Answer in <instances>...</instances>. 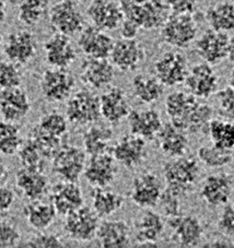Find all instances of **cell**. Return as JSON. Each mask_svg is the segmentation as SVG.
Returning a JSON list of instances; mask_svg holds the SVG:
<instances>
[{
    "mask_svg": "<svg viewBox=\"0 0 234 248\" xmlns=\"http://www.w3.org/2000/svg\"><path fill=\"white\" fill-rule=\"evenodd\" d=\"M207 135L211 143L225 150L234 149V123L223 119L212 118L208 125Z\"/></svg>",
    "mask_w": 234,
    "mask_h": 248,
    "instance_id": "74e56055",
    "label": "cell"
},
{
    "mask_svg": "<svg viewBox=\"0 0 234 248\" xmlns=\"http://www.w3.org/2000/svg\"><path fill=\"white\" fill-rule=\"evenodd\" d=\"M7 173V168H6V164L3 160L1 159V156H0V178H2L5 176Z\"/></svg>",
    "mask_w": 234,
    "mask_h": 248,
    "instance_id": "9f6ffc18",
    "label": "cell"
},
{
    "mask_svg": "<svg viewBox=\"0 0 234 248\" xmlns=\"http://www.w3.org/2000/svg\"><path fill=\"white\" fill-rule=\"evenodd\" d=\"M3 52L8 61L16 66L27 65L36 55V38L29 30H16L8 35L3 44Z\"/></svg>",
    "mask_w": 234,
    "mask_h": 248,
    "instance_id": "5bb4252c",
    "label": "cell"
},
{
    "mask_svg": "<svg viewBox=\"0 0 234 248\" xmlns=\"http://www.w3.org/2000/svg\"><path fill=\"white\" fill-rule=\"evenodd\" d=\"M52 203L58 215L67 216L83 206V195L76 182L62 181L53 187Z\"/></svg>",
    "mask_w": 234,
    "mask_h": 248,
    "instance_id": "f546056e",
    "label": "cell"
},
{
    "mask_svg": "<svg viewBox=\"0 0 234 248\" xmlns=\"http://www.w3.org/2000/svg\"><path fill=\"white\" fill-rule=\"evenodd\" d=\"M184 83L191 95L198 100H207L218 91L219 77L211 65L201 62L196 63L188 70Z\"/></svg>",
    "mask_w": 234,
    "mask_h": 248,
    "instance_id": "7c38bea8",
    "label": "cell"
},
{
    "mask_svg": "<svg viewBox=\"0 0 234 248\" xmlns=\"http://www.w3.org/2000/svg\"><path fill=\"white\" fill-rule=\"evenodd\" d=\"M218 229L229 238L234 239V202L227 203L218 220Z\"/></svg>",
    "mask_w": 234,
    "mask_h": 248,
    "instance_id": "7dc6e473",
    "label": "cell"
},
{
    "mask_svg": "<svg viewBox=\"0 0 234 248\" xmlns=\"http://www.w3.org/2000/svg\"><path fill=\"white\" fill-rule=\"evenodd\" d=\"M155 76L163 87L173 88L185 82L188 74L187 59L177 50L164 53L153 65Z\"/></svg>",
    "mask_w": 234,
    "mask_h": 248,
    "instance_id": "30bf717a",
    "label": "cell"
},
{
    "mask_svg": "<svg viewBox=\"0 0 234 248\" xmlns=\"http://www.w3.org/2000/svg\"><path fill=\"white\" fill-rule=\"evenodd\" d=\"M203 246H208V247H232V246H234V244L232 242L225 241V239H216V241L208 243Z\"/></svg>",
    "mask_w": 234,
    "mask_h": 248,
    "instance_id": "f5cc1de1",
    "label": "cell"
},
{
    "mask_svg": "<svg viewBox=\"0 0 234 248\" xmlns=\"http://www.w3.org/2000/svg\"><path fill=\"white\" fill-rule=\"evenodd\" d=\"M165 2L173 14L193 15L196 9V0H167Z\"/></svg>",
    "mask_w": 234,
    "mask_h": 248,
    "instance_id": "681fc988",
    "label": "cell"
},
{
    "mask_svg": "<svg viewBox=\"0 0 234 248\" xmlns=\"http://www.w3.org/2000/svg\"><path fill=\"white\" fill-rule=\"evenodd\" d=\"M162 192V183L158 175L152 172H144L133 179L130 198L139 208L151 209L158 206Z\"/></svg>",
    "mask_w": 234,
    "mask_h": 248,
    "instance_id": "4fadbf2b",
    "label": "cell"
},
{
    "mask_svg": "<svg viewBox=\"0 0 234 248\" xmlns=\"http://www.w3.org/2000/svg\"><path fill=\"white\" fill-rule=\"evenodd\" d=\"M165 223L158 212L146 209L135 221V238L139 246H158Z\"/></svg>",
    "mask_w": 234,
    "mask_h": 248,
    "instance_id": "4316f807",
    "label": "cell"
},
{
    "mask_svg": "<svg viewBox=\"0 0 234 248\" xmlns=\"http://www.w3.org/2000/svg\"><path fill=\"white\" fill-rule=\"evenodd\" d=\"M229 38L227 33L207 30L196 41V53L203 62L219 65L228 58Z\"/></svg>",
    "mask_w": 234,
    "mask_h": 248,
    "instance_id": "ac0fdd59",
    "label": "cell"
},
{
    "mask_svg": "<svg viewBox=\"0 0 234 248\" xmlns=\"http://www.w3.org/2000/svg\"><path fill=\"white\" fill-rule=\"evenodd\" d=\"M124 19L135 23L140 30L159 29L168 19L169 7L163 0H118Z\"/></svg>",
    "mask_w": 234,
    "mask_h": 248,
    "instance_id": "7a4b0ae2",
    "label": "cell"
},
{
    "mask_svg": "<svg viewBox=\"0 0 234 248\" xmlns=\"http://www.w3.org/2000/svg\"><path fill=\"white\" fill-rule=\"evenodd\" d=\"M198 27L193 15L172 14L161 27L162 41L174 48H187L197 37Z\"/></svg>",
    "mask_w": 234,
    "mask_h": 248,
    "instance_id": "5b68a950",
    "label": "cell"
},
{
    "mask_svg": "<svg viewBox=\"0 0 234 248\" xmlns=\"http://www.w3.org/2000/svg\"><path fill=\"white\" fill-rule=\"evenodd\" d=\"M172 231V241L181 247H196L203 236V225L199 217L191 215H180L168 217Z\"/></svg>",
    "mask_w": 234,
    "mask_h": 248,
    "instance_id": "9a60e30c",
    "label": "cell"
},
{
    "mask_svg": "<svg viewBox=\"0 0 234 248\" xmlns=\"http://www.w3.org/2000/svg\"><path fill=\"white\" fill-rule=\"evenodd\" d=\"M127 119L131 134L144 140L156 138L163 126L161 115L155 108L131 110Z\"/></svg>",
    "mask_w": 234,
    "mask_h": 248,
    "instance_id": "83f0119b",
    "label": "cell"
},
{
    "mask_svg": "<svg viewBox=\"0 0 234 248\" xmlns=\"http://www.w3.org/2000/svg\"><path fill=\"white\" fill-rule=\"evenodd\" d=\"M216 94L220 112L225 117L234 118V88L228 85L217 91Z\"/></svg>",
    "mask_w": 234,
    "mask_h": 248,
    "instance_id": "bcb514c9",
    "label": "cell"
},
{
    "mask_svg": "<svg viewBox=\"0 0 234 248\" xmlns=\"http://www.w3.org/2000/svg\"><path fill=\"white\" fill-rule=\"evenodd\" d=\"M121 34L123 38H136L140 29L129 20L124 19L121 24Z\"/></svg>",
    "mask_w": 234,
    "mask_h": 248,
    "instance_id": "816d5d0a",
    "label": "cell"
},
{
    "mask_svg": "<svg viewBox=\"0 0 234 248\" xmlns=\"http://www.w3.org/2000/svg\"><path fill=\"white\" fill-rule=\"evenodd\" d=\"M46 62L52 68L67 69L77 58L75 46L69 36L56 33L46 41L44 45Z\"/></svg>",
    "mask_w": 234,
    "mask_h": 248,
    "instance_id": "484cf974",
    "label": "cell"
},
{
    "mask_svg": "<svg viewBox=\"0 0 234 248\" xmlns=\"http://www.w3.org/2000/svg\"><path fill=\"white\" fill-rule=\"evenodd\" d=\"M22 246L25 247H62L63 244L59 239L58 236L54 234L41 233L34 235L31 238H29Z\"/></svg>",
    "mask_w": 234,
    "mask_h": 248,
    "instance_id": "c3c4849f",
    "label": "cell"
},
{
    "mask_svg": "<svg viewBox=\"0 0 234 248\" xmlns=\"http://www.w3.org/2000/svg\"><path fill=\"white\" fill-rule=\"evenodd\" d=\"M40 87L46 100L52 103H59L71 96L76 80L67 69L50 67L42 75Z\"/></svg>",
    "mask_w": 234,
    "mask_h": 248,
    "instance_id": "8fae6325",
    "label": "cell"
},
{
    "mask_svg": "<svg viewBox=\"0 0 234 248\" xmlns=\"http://www.w3.org/2000/svg\"><path fill=\"white\" fill-rule=\"evenodd\" d=\"M66 117L77 126L93 125L101 117L100 97L91 90H79L68 100Z\"/></svg>",
    "mask_w": 234,
    "mask_h": 248,
    "instance_id": "8992f818",
    "label": "cell"
},
{
    "mask_svg": "<svg viewBox=\"0 0 234 248\" xmlns=\"http://www.w3.org/2000/svg\"><path fill=\"white\" fill-rule=\"evenodd\" d=\"M198 160L209 169H221L233 161L231 150H225L215 144H203L197 151Z\"/></svg>",
    "mask_w": 234,
    "mask_h": 248,
    "instance_id": "f35d334b",
    "label": "cell"
},
{
    "mask_svg": "<svg viewBox=\"0 0 234 248\" xmlns=\"http://www.w3.org/2000/svg\"><path fill=\"white\" fill-rule=\"evenodd\" d=\"M92 24L103 31H114L121 27L124 14L116 0H92L87 10Z\"/></svg>",
    "mask_w": 234,
    "mask_h": 248,
    "instance_id": "ffe728a7",
    "label": "cell"
},
{
    "mask_svg": "<svg viewBox=\"0 0 234 248\" xmlns=\"http://www.w3.org/2000/svg\"><path fill=\"white\" fill-rule=\"evenodd\" d=\"M134 96L142 104H153L163 95L164 87L156 76L148 74L136 75L131 81Z\"/></svg>",
    "mask_w": 234,
    "mask_h": 248,
    "instance_id": "d6a6232c",
    "label": "cell"
},
{
    "mask_svg": "<svg viewBox=\"0 0 234 248\" xmlns=\"http://www.w3.org/2000/svg\"><path fill=\"white\" fill-rule=\"evenodd\" d=\"M228 58L234 63V35L229 38V49H228Z\"/></svg>",
    "mask_w": 234,
    "mask_h": 248,
    "instance_id": "db71d44e",
    "label": "cell"
},
{
    "mask_svg": "<svg viewBox=\"0 0 234 248\" xmlns=\"http://www.w3.org/2000/svg\"><path fill=\"white\" fill-rule=\"evenodd\" d=\"M22 142L19 126L2 119L0 122V155H12L18 153Z\"/></svg>",
    "mask_w": 234,
    "mask_h": 248,
    "instance_id": "ab89813d",
    "label": "cell"
},
{
    "mask_svg": "<svg viewBox=\"0 0 234 248\" xmlns=\"http://www.w3.org/2000/svg\"><path fill=\"white\" fill-rule=\"evenodd\" d=\"M113 136V130L108 126L90 125L83 134L84 152L90 156L108 153Z\"/></svg>",
    "mask_w": 234,
    "mask_h": 248,
    "instance_id": "d590c367",
    "label": "cell"
},
{
    "mask_svg": "<svg viewBox=\"0 0 234 248\" xmlns=\"http://www.w3.org/2000/svg\"><path fill=\"white\" fill-rule=\"evenodd\" d=\"M156 139L160 150L171 159L186 155L189 149L188 132L174 125L172 122L163 124Z\"/></svg>",
    "mask_w": 234,
    "mask_h": 248,
    "instance_id": "f1b7e54d",
    "label": "cell"
},
{
    "mask_svg": "<svg viewBox=\"0 0 234 248\" xmlns=\"http://www.w3.org/2000/svg\"><path fill=\"white\" fill-rule=\"evenodd\" d=\"M25 220L34 230L42 232L54 223L57 212L53 203L33 200L23 208Z\"/></svg>",
    "mask_w": 234,
    "mask_h": 248,
    "instance_id": "e575fe53",
    "label": "cell"
},
{
    "mask_svg": "<svg viewBox=\"0 0 234 248\" xmlns=\"http://www.w3.org/2000/svg\"><path fill=\"white\" fill-rule=\"evenodd\" d=\"M52 160L54 173L67 182H78L87 164L86 152L71 144H62Z\"/></svg>",
    "mask_w": 234,
    "mask_h": 248,
    "instance_id": "ba28073f",
    "label": "cell"
},
{
    "mask_svg": "<svg viewBox=\"0 0 234 248\" xmlns=\"http://www.w3.org/2000/svg\"><path fill=\"white\" fill-rule=\"evenodd\" d=\"M76 1L78 2H81V3H90L92 0H76Z\"/></svg>",
    "mask_w": 234,
    "mask_h": 248,
    "instance_id": "680465c9",
    "label": "cell"
},
{
    "mask_svg": "<svg viewBox=\"0 0 234 248\" xmlns=\"http://www.w3.org/2000/svg\"><path fill=\"white\" fill-rule=\"evenodd\" d=\"M115 78V67L108 58H87L80 66V79L93 90L106 89Z\"/></svg>",
    "mask_w": 234,
    "mask_h": 248,
    "instance_id": "44dd1931",
    "label": "cell"
},
{
    "mask_svg": "<svg viewBox=\"0 0 234 248\" xmlns=\"http://www.w3.org/2000/svg\"><path fill=\"white\" fill-rule=\"evenodd\" d=\"M164 108L170 122L188 134H207L208 125L214 118V108L209 104L183 91L170 93L165 97Z\"/></svg>",
    "mask_w": 234,
    "mask_h": 248,
    "instance_id": "6da1fadb",
    "label": "cell"
},
{
    "mask_svg": "<svg viewBox=\"0 0 234 248\" xmlns=\"http://www.w3.org/2000/svg\"><path fill=\"white\" fill-rule=\"evenodd\" d=\"M101 116L110 125H118L131 112L125 91L120 87H110L100 96Z\"/></svg>",
    "mask_w": 234,
    "mask_h": 248,
    "instance_id": "603a6c76",
    "label": "cell"
},
{
    "mask_svg": "<svg viewBox=\"0 0 234 248\" xmlns=\"http://www.w3.org/2000/svg\"><path fill=\"white\" fill-rule=\"evenodd\" d=\"M47 9V0H21L18 7V19L27 27H33L44 18Z\"/></svg>",
    "mask_w": 234,
    "mask_h": 248,
    "instance_id": "60d3db41",
    "label": "cell"
},
{
    "mask_svg": "<svg viewBox=\"0 0 234 248\" xmlns=\"http://www.w3.org/2000/svg\"><path fill=\"white\" fill-rule=\"evenodd\" d=\"M100 217L94 210L82 206L66 216L63 229L68 237L77 242H90L96 236Z\"/></svg>",
    "mask_w": 234,
    "mask_h": 248,
    "instance_id": "9c48e42d",
    "label": "cell"
},
{
    "mask_svg": "<svg viewBox=\"0 0 234 248\" xmlns=\"http://www.w3.org/2000/svg\"><path fill=\"white\" fill-rule=\"evenodd\" d=\"M183 197L177 195L176 192L165 188L163 189L162 195H161L159 204L161 206V209L164 213L165 217H172L182 215V206H181V200Z\"/></svg>",
    "mask_w": 234,
    "mask_h": 248,
    "instance_id": "ee69618b",
    "label": "cell"
},
{
    "mask_svg": "<svg viewBox=\"0 0 234 248\" xmlns=\"http://www.w3.org/2000/svg\"><path fill=\"white\" fill-rule=\"evenodd\" d=\"M68 131V119L59 112H50L42 116L36 126L33 127L29 137L35 140L47 159H52L59 148L62 140Z\"/></svg>",
    "mask_w": 234,
    "mask_h": 248,
    "instance_id": "3957f363",
    "label": "cell"
},
{
    "mask_svg": "<svg viewBox=\"0 0 234 248\" xmlns=\"http://www.w3.org/2000/svg\"><path fill=\"white\" fill-rule=\"evenodd\" d=\"M22 75L16 63L0 61V91L20 87Z\"/></svg>",
    "mask_w": 234,
    "mask_h": 248,
    "instance_id": "7bdbcfd3",
    "label": "cell"
},
{
    "mask_svg": "<svg viewBox=\"0 0 234 248\" xmlns=\"http://www.w3.org/2000/svg\"><path fill=\"white\" fill-rule=\"evenodd\" d=\"M7 16V7L3 0H0V24L3 23Z\"/></svg>",
    "mask_w": 234,
    "mask_h": 248,
    "instance_id": "11a10c76",
    "label": "cell"
},
{
    "mask_svg": "<svg viewBox=\"0 0 234 248\" xmlns=\"http://www.w3.org/2000/svg\"><path fill=\"white\" fill-rule=\"evenodd\" d=\"M110 62L123 72L137 70L146 59V50L136 38H122L114 43Z\"/></svg>",
    "mask_w": 234,
    "mask_h": 248,
    "instance_id": "2e32d148",
    "label": "cell"
},
{
    "mask_svg": "<svg viewBox=\"0 0 234 248\" xmlns=\"http://www.w3.org/2000/svg\"><path fill=\"white\" fill-rule=\"evenodd\" d=\"M18 155L22 168L37 170H44L45 160L47 159L44 152L42 151L40 145L31 137H29V139L21 144Z\"/></svg>",
    "mask_w": 234,
    "mask_h": 248,
    "instance_id": "b9f144b4",
    "label": "cell"
},
{
    "mask_svg": "<svg viewBox=\"0 0 234 248\" xmlns=\"http://www.w3.org/2000/svg\"><path fill=\"white\" fill-rule=\"evenodd\" d=\"M130 228L124 220H105L101 222L96 232L97 243L101 247H127L130 244Z\"/></svg>",
    "mask_w": 234,
    "mask_h": 248,
    "instance_id": "1f68e13d",
    "label": "cell"
},
{
    "mask_svg": "<svg viewBox=\"0 0 234 248\" xmlns=\"http://www.w3.org/2000/svg\"><path fill=\"white\" fill-rule=\"evenodd\" d=\"M205 19L210 29L215 31L229 33L234 31V3L221 1L208 8Z\"/></svg>",
    "mask_w": 234,
    "mask_h": 248,
    "instance_id": "8d00e7d4",
    "label": "cell"
},
{
    "mask_svg": "<svg viewBox=\"0 0 234 248\" xmlns=\"http://www.w3.org/2000/svg\"><path fill=\"white\" fill-rule=\"evenodd\" d=\"M201 169L197 160L188 156L172 157L163 165V177L168 189L176 192L183 198L193 189Z\"/></svg>",
    "mask_w": 234,
    "mask_h": 248,
    "instance_id": "277c9868",
    "label": "cell"
},
{
    "mask_svg": "<svg viewBox=\"0 0 234 248\" xmlns=\"http://www.w3.org/2000/svg\"><path fill=\"white\" fill-rule=\"evenodd\" d=\"M21 234L11 221L0 220V248L16 247L20 244Z\"/></svg>",
    "mask_w": 234,
    "mask_h": 248,
    "instance_id": "f6af8a7d",
    "label": "cell"
},
{
    "mask_svg": "<svg viewBox=\"0 0 234 248\" xmlns=\"http://www.w3.org/2000/svg\"><path fill=\"white\" fill-rule=\"evenodd\" d=\"M233 192V179L228 173L210 174L201 187V198L207 206L218 208L229 202Z\"/></svg>",
    "mask_w": 234,
    "mask_h": 248,
    "instance_id": "d6986e66",
    "label": "cell"
},
{
    "mask_svg": "<svg viewBox=\"0 0 234 248\" xmlns=\"http://www.w3.org/2000/svg\"><path fill=\"white\" fill-rule=\"evenodd\" d=\"M92 209L100 217H109L121 210L125 199L117 191L109 187L94 188L92 190Z\"/></svg>",
    "mask_w": 234,
    "mask_h": 248,
    "instance_id": "836d02e7",
    "label": "cell"
},
{
    "mask_svg": "<svg viewBox=\"0 0 234 248\" xmlns=\"http://www.w3.org/2000/svg\"><path fill=\"white\" fill-rule=\"evenodd\" d=\"M15 202L14 191L8 187L0 186V215L7 212Z\"/></svg>",
    "mask_w": 234,
    "mask_h": 248,
    "instance_id": "f907efd6",
    "label": "cell"
},
{
    "mask_svg": "<svg viewBox=\"0 0 234 248\" xmlns=\"http://www.w3.org/2000/svg\"><path fill=\"white\" fill-rule=\"evenodd\" d=\"M146 140L133 134L125 135L112 147V155L117 163L128 170L141 165L147 159Z\"/></svg>",
    "mask_w": 234,
    "mask_h": 248,
    "instance_id": "e0dca14e",
    "label": "cell"
},
{
    "mask_svg": "<svg viewBox=\"0 0 234 248\" xmlns=\"http://www.w3.org/2000/svg\"><path fill=\"white\" fill-rule=\"evenodd\" d=\"M2 42H3V38H2L1 33H0V48H1V47H2Z\"/></svg>",
    "mask_w": 234,
    "mask_h": 248,
    "instance_id": "91938a15",
    "label": "cell"
},
{
    "mask_svg": "<svg viewBox=\"0 0 234 248\" xmlns=\"http://www.w3.org/2000/svg\"><path fill=\"white\" fill-rule=\"evenodd\" d=\"M114 40L108 32L94 25L83 28L78 38V46L88 58L104 59L112 53Z\"/></svg>",
    "mask_w": 234,
    "mask_h": 248,
    "instance_id": "7402d4cb",
    "label": "cell"
},
{
    "mask_svg": "<svg viewBox=\"0 0 234 248\" xmlns=\"http://www.w3.org/2000/svg\"><path fill=\"white\" fill-rule=\"evenodd\" d=\"M31 102L28 93L20 87L0 91V117L3 121L18 123L28 116Z\"/></svg>",
    "mask_w": 234,
    "mask_h": 248,
    "instance_id": "d4e9b609",
    "label": "cell"
},
{
    "mask_svg": "<svg viewBox=\"0 0 234 248\" xmlns=\"http://www.w3.org/2000/svg\"><path fill=\"white\" fill-rule=\"evenodd\" d=\"M229 81H230V85L234 88V69L231 71V74H230V80Z\"/></svg>",
    "mask_w": 234,
    "mask_h": 248,
    "instance_id": "6f0895ef",
    "label": "cell"
},
{
    "mask_svg": "<svg viewBox=\"0 0 234 248\" xmlns=\"http://www.w3.org/2000/svg\"><path fill=\"white\" fill-rule=\"evenodd\" d=\"M16 184L30 202L41 200L48 190V179L43 170L21 168L16 174Z\"/></svg>",
    "mask_w": 234,
    "mask_h": 248,
    "instance_id": "4dcf8cb0",
    "label": "cell"
},
{
    "mask_svg": "<svg viewBox=\"0 0 234 248\" xmlns=\"http://www.w3.org/2000/svg\"><path fill=\"white\" fill-rule=\"evenodd\" d=\"M117 174L116 161L110 153L92 155L84 168L87 182L94 188L109 187Z\"/></svg>",
    "mask_w": 234,
    "mask_h": 248,
    "instance_id": "cb8c5ba5",
    "label": "cell"
},
{
    "mask_svg": "<svg viewBox=\"0 0 234 248\" xmlns=\"http://www.w3.org/2000/svg\"><path fill=\"white\" fill-rule=\"evenodd\" d=\"M49 23L56 33L74 36L84 28V18L74 0H61L48 10Z\"/></svg>",
    "mask_w": 234,
    "mask_h": 248,
    "instance_id": "52a82bcc",
    "label": "cell"
}]
</instances>
